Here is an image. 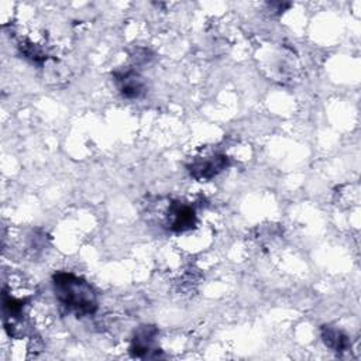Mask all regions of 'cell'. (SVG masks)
Here are the masks:
<instances>
[{"label": "cell", "mask_w": 361, "mask_h": 361, "mask_svg": "<svg viewBox=\"0 0 361 361\" xmlns=\"http://www.w3.org/2000/svg\"><path fill=\"white\" fill-rule=\"evenodd\" d=\"M52 289L59 305L76 317L92 316L99 307L93 286L72 272H56L52 276Z\"/></svg>", "instance_id": "1"}, {"label": "cell", "mask_w": 361, "mask_h": 361, "mask_svg": "<svg viewBox=\"0 0 361 361\" xmlns=\"http://www.w3.org/2000/svg\"><path fill=\"white\" fill-rule=\"evenodd\" d=\"M158 336V329L152 324L140 326L131 338L130 354L137 358L157 357L158 351L155 347V340Z\"/></svg>", "instance_id": "2"}, {"label": "cell", "mask_w": 361, "mask_h": 361, "mask_svg": "<svg viewBox=\"0 0 361 361\" xmlns=\"http://www.w3.org/2000/svg\"><path fill=\"white\" fill-rule=\"evenodd\" d=\"M228 165V158L223 154H214L204 158H197L188 165L189 173L197 180H209L219 175Z\"/></svg>", "instance_id": "3"}, {"label": "cell", "mask_w": 361, "mask_h": 361, "mask_svg": "<svg viewBox=\"0 0 361 361\" xmlns=\"http://www.w3.org/2000/svg\"><path fill=\"white\" fill-rule=\"evenodd\" d=\"M114 82L120 94L126 99H138L147 90L144 78L133 69L114 72Z\"/></svg>", "instance_id": "4"}, {"label": "cell", "mask_w": 361, "mask_h": 361, "mask_svg": "<svg viewBox=\"0 0 361 361\" xmlns=\"http://www.w3.org/2000/svg\"><path fill=\"white\" fill-rule=\"evenodd\" d=\"M196 224L195 209L182 202H173L168 212V227L172 231H186L193 228Z\"/></svg>", "instance_id": "5"}, {"label": "cell", "mask_w": 361, "mask_h": 361, "mask_svg": "<svg viewBox=\"0 0 361 361\" xmlns=\"http://www.w3.org/2000/svg\"><path fill=\"white\" fill-rule=\"evenodd\" d=\"M320 336L324 345L336 353H344L351 347L350 337L333 324H323L320 327Z\"/></svg>", "instance_id": "6"}]
</instances>
